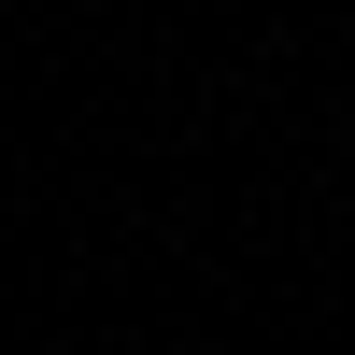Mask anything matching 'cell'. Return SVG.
I'll use <instances>...</instances> for the list:
<instances>
[{
    "instance_id": "cell-1",
    "label": "cell",
    "mask_w": 355,
    "mask_h": 355,
    "mask_svg": "<svg viewBox=\"0 0 355 355\" xmlns=\"http://www.w3.org/2000/svg\"><path fill=\"white\" fill-rule=\"evenodd\" d=\"M341 142H355V100H341Z\"/></svg>"
}]
</instances>
